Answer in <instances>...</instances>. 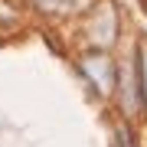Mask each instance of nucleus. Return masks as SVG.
I'll use <instances>...</instances> for the list:
<instances>
[{
    "instance_id": "obj_1",
    "label": "nucleus",
    "mask_w": 147,
    "mask_h": 147,
    "mask_svg": "<svg viewBox=\"0 0 147 147\" xmlns=\"http://www.w3.org/2000/svg\"><path fill=\"white\" fill-rule=\"evenodd\" d=\"M82 72H85V79L92 82L95 92L108 95L111 88H115V65H111V59L105 53H88L82 59Z\"/></svg>"
},
{
    "instance_id": "obj_5",
    "label": "nucleus",
    "mask_w": 147,
    "mask_h": 147,
    "mask_svg": "<svg viewBox=\"0 0 147 147\" xmlns=\"http://www.w3.org/2000/svg\"><path fill=\"white\" fill-rule=\"evenodd\" d=\"M118 141H121V147H131V137H124V134H118Z\"/></svg>"
},
{
    "instance_id": "obj_4",
    "label": "nucleus",
    "mask_w": 147,
    "mask_h": 147,
    "mask_svg": "<svg viewBox=\"0 0 147 147\" xmlns=\"http://www.w3.org/2000/svg\"><path fill=\"white\" fill-rule=\"evenodd\" d=\"M36 3L42 7V10H56V7H59V0H36Z\"/></svg>"
},
{
    "instance_id": "obj_2",
    "label": "nucleus",
    "mask_w": 147,
    "mask_h": 147,
    "mask_svg": "<svg viewBox=\"0 0 147 147\" xmlns=\"http://www.w3.org/2000/svg\"><path fill=\"white\" fill-rule=\"evenodd\" d=\"M115 30H118L115 7H111L108 0H101L95 16H92V23H88V36H92L95 46H111V42H115Z\"/></svg>"
},
{
    "instance_id": "obj_3",
    "label": "nucleus",
    "mask_w": 147,
    "mask_h": 147,
    "mask_svg": "<svg viewBox=\"0 0 147 147\" xmlns=\"http://www.w3.org/2000/svg\"><path fill=\"white\" fill-rule=\"evenodd\" d=\"M137 75H141V95L147 105V42H141V49H137Z\"/></svg>"
}]
</instances>
